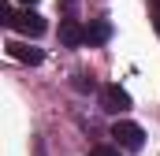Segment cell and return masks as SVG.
<instances>
[{
  "instance_id": "obj_8",
  "label": "cell",
  "mask_w": 160,
  "mask_h": 156,
  "mask_svg": "<svg viewBox=\"0 0 160 156\" xmlns=\"http://www.w3.org/2000/svg\"><path fill=\"white\" fill-rule=\"evenodd\" d=\"M0 22H4V26H8V30H11V26H15V11H11V7H8V4H4V7H0Z\"/></svg>"
},
{
  "instance_id": "obj_2",
  "label": "cell",
  "mask_w": 160,
  "mask_h": 156,
  "mask_svg": "<svg viewBox=\"0 0 160 156\" xmlns=\"http://www.w3.org/2000/svg\"><path fill=\"white\" fill-rule=\"evenodd\" d=\"M11 30H19V34H26V37H41L45 30H48V22H45V15H38V11H22V15H15V26Z\"/></svg>"
},
{
  "instance_id": "obj_9",
  "label": "cell",
  "mask_w": 160,
  "mask_h": 156,
  "mask_svg": "<svg viewBox=\"0 0 160 156\" xmlns=\"http://www.w3.org/2000/svg\"><path fill=\"white\" fill-rule=\"evenodd\" d=\"M153 7H157V34H160V0H153Z\"/></svg>"
},
{
  "instance_id": "obj_7",
  "label": "cell",
  "mask_w": 160,
  "mask_h": 156,
  "mask_svg": "<svg viewBox=\"0 0 160 156\" xmlns=\"http://www.w3.org/2000/svg\"><path fill=\"white\" fill-rule=\"evenodd\" d=\"M89 156H119V149H116V145H93Z\"/></svg>"
},
{
  "instance_id": "obj_3",
  "label": "cell",
  "mask_w": 160,
  "mask_h": 156,
  "mask_svg": "<svg viewBox=\"0 0 160 156\" xmlns=\"http://www.w3.org/2000/svg\"><path fill=\"white\" fill-rule=\"evenodd\" d=\"M101 104H104V112H127L130 108V93L127 89H119V85H104L101 89Z\"/></svg>"
},
{
  "instance_id": "obj_10",
  "label": "cell",
  "mask_w": 160,
  "mask_h": 156,
  "mask_svg": "<svg viewBox=\"0 0 160 156\" xmlns=\"http://www.w3.org/2000/svg\"><path fill=\"white\" fill-rule=\"evenodd\" d=\"M19 4H38V0H19Z\"/></svg>"
},
{
  "instance_id": "obj_6",
  "label": "cell",
  "mask_w": 160,
  "mask_h": 156,
  "mask_svg": "<svg viewBox=\"0 0 160 156\" xmlns=\"http://www.w3.org/2000/svg\"><path fill=\"white\" fill-rule=\"evenodd\" d=\"M108 22H93V26H86V41L89 45H101V41H108Z\"/></svg>"
},
{
  "instance_id": "obj_1",
  "label": "cell",
  "mask_w": 160,
  "mask_h": 156,
  "mask_svg": "<svg viewBox=\"0 0 160 156\" xmlns=\"http://www.w3.org/2000/svg\"><path fill=\"white\" fill-rule=\"evenodd\" d=\"M112 138L119 141V149H127V153H138V149L145 145V130H142L138 123H127V119H119V123L112 126Z\"/></svg>"
},
{
  "instance_id": "obj_4",
  "label": "cell",
  "mask_w": 160,
  "mask_h": 156,
  "mask_svg": "<svg viewBox=\"0 0 160 156\" xmlns=\"http://www.w3.org/2000/svg\"><path fill=\"white\" fill-rule=\"evenodd\" d=\"M60 41H63L67 48H78L82 41H86V30H82L75 19H63V22H60Z\"/></svg>"
},
{
  "instance_id": "obj_5",
  "label": "cell",
  "mask_w": 160,
  "mask_h": 156,
  "mask_svg": "<svg viewBox=\"0 0 160 156\" xmlns=\"http://www.w3.org/2000/svg\"><path fill=\"white\" fill-rule=\"evenodd\" d=\"M8 52H11L15 60H22V63H41V60H45L41 48H30V45H22V41H8Z\"/></svg>"
}]
</instances>
